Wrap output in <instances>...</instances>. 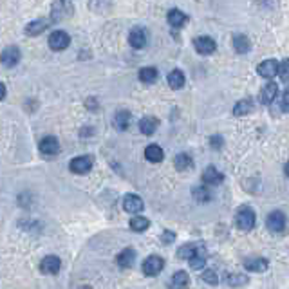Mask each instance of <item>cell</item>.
I'll use <instances>...</instances> for the list:
<instances>
[{
    "label": "cell",
    "mask_w": 289,
    "mask_h": 289,
    "mask_svg": "<svg viewBox=\"0 0 289 289\" xmlns=\"http://www.w3.org/2000/svg\"><path fill=\"white\" fill-rule=\"evenodd\" d=\"M203 280L206 282V284H210V285H215L217 282H219V278H217V273L213 271V269H204V271H203Z\"/></svg>",
    "instance_id": "34"
},
{
    "label": "cell",
    "mask_w": 289,
    "mask_h": 289,
    "mask_svg": "<svg viewBox=\"0 0 289 289\" xmlns=\"http://www.w3.org/2000/svg\"><path fill=\"white\" fill-rule=\"evenodd\" d=\"M40 152L43 155H56L60 152V143H58L56 138H52V136H47V138H43L38 145Z\"/></svg>",
    "instance_id": "10"
},
{
    "label": "cell",
    "mask_w": 289,
    "mask_h": 289,
    "mask_svg": "<svg viewBox=\"0 0 289 289\" xmlns=\"http://www.w3.org/2000/svg\"><path fill=\"white\" fill-rule=\"evenodd\" d=\"M60 268H62V262L56 255H47V257L40 262V269H42V273H45V275H56V273L60 271Z\"/></svg>",
    "instance_id": "7"
},
{
    "label": "cell",
    "mask_w": 289,
    "mask_h": 289,
    "mask_svg": "<svg viewBox=\"0 0 289 289\" xmlns=\"http://www.w3.org/2000/svg\"><path fill=\"white\" fill-rule=\"evenodd\" d=\"M259 74L266 80H271L276 73H278V62L276 60H264L262 64L259 65Z\"/></svg>",
    "instance_id": "15"
},
{
    "label": "cell",
    "mask_w": 289,
    "mask_h": 289,
    "mask_svg": "<svg viewBox=\"0 0 289 289\" xmlns=\"http://www.w3.org/2000/svg\"><path fill=\"white\" fill-rule=\"evenodd\" d=\"M282 110L289 112V87L284 91V94H282Z\"/></svg>",
    "instance_id": "36"
},
{
    "label": "cell",
    "mask_w": 289,
    "mask_h": 289,
    "mask_svg": "<svg viewBox=\"0 0 289 289\" xmlns=\"http://www.w3.org/2000/svg\"><path fill=\"white\" fill-rule=\"evenodd\" d=\"M6 98V85L4 83H0V99Z\"/></svg>",
    "instance_id": "39"
},
{
    "label": "cell",
    "mask_w": 289,
    "mask_h": 289,
    "mask_svg": "<svg viewBox=\"0 0 289 289\" xmlns=\"http://www.w3.org/2000/svg\"><path fill=\"white\" fill-rule=\"evenodd\" d=\"M166 80H168V85L172 87L174 91H177V89H181V87L185 85V74H183V71H179V69L170 71Z\"/></svg>",
    "instance_id": "23"
},
{
    "label": "cell",
    "mask_w": 289,
    "mask_h": 289,
    "mask_svg": "<svg viewBox=\"0 0 289 289\" xmlns=\"http://www.w3.org/2000/svg\"><path fill=\"white\" fill-rule=\"evenodd\" d=\"M190 284V276L186 271L174 273L172 280H170V289H186Z\"/></svg>",
    "instance_id": "19"
},
{
    "label": "cell",
    "mask_w": 289,
    "mask_h": 289,
    "mask_svg": "<svg viewBox=\"0 0 289 289\" xmlns=\"http://www.w3.org/2000/svg\"><path fill=\"white\" fill-rule=\"evenodd\" d=\"M138 76L143 83H154L157 80V69H154V67H143Z\"/></svg>",
    "instance_id": "29"
},
{
    "label": "cell",
    "mask_w": 289,
    "mask_h": 289,
    "mask_svg": "<svg viewBox=\"0 0 289 289\" xmlns=\"http://www.w3.org/2000/svg\"><path fill=\"white\" fill-rule=\"evenodd\" d=\"M69 15H73V8L67 0H54L51 9V20L52 22H60L64 18H67Z\"/></svg>",
    "instance_id": "3"
},
{
    "label": "cell",
    "mask_w": 289,
    "mask_h": 289,
    "mask_svg": "<svg viewBox=\"0 0 289 289\" xmlns=\"http://www.w3.org/2000/svg\"><path fill=\"white\" fill-rule=\"evenodd\" d=\"M284 172H285V176L289 177V161H287V163H285V168H284Z\"/></svg>",
    "instance_id": "40"
},
{
    "label": "cell",
    "mask_w": 289,
    "mask_h": 289,
    "mask_svg": "<svg viewBox=\"0 0 289 289\" xmlns=\"http://www.w3.org/2000/svg\"><path fill=\"white\" fill-rule=\"evenodd\" d=\"M194 197L197 203H206V201H210V197H212V194H210V190H208L206 186H197V188H194Z\"/></svg>",
    "instance_id": "32"
},
{
    "label": "cell",
    "mask_w": 289,
    "mask_h": 289,
    "mask_svg": "<svg viewBox=\"0 0 289 289\" xmlns=\"http://www.w3.org/2000/svg\"><path fill=\"white\" fill-rule=\"evenodd\" d=\"M69 43L71 36L65 31H52L49 35V45H51L52 51H64V49L69 47Z\"/></svg>",
    "instance_id": "4"
},
{
    "label": "cell",
    "mask_w": 289,
    "mask_h": 289,
    "mask_svg": "<svg viewBox=\"0 0 289 289\" xmlns=\"http://www.w3.org/2000/svg\"><path fill=\"white\" fill-rule=\"evenodd\" d=\"M204 264H206V251L203 250V248L199 246L197 251H195V255L190 259V266L194 269H203Z\"/></svg>",
    "instance_id": "28"
},
{
    "label": "cell",
    "mask_w": 289,
    "mask_h": 289,
    "mask_svg": "<svg viewBox=\"0 0 289 289\" xmlns=\"http://www.w3.org/2000/svg\"><path fill=\"white\" fill-rule=\"evenodd\" d=\"M266 226L269 228V232H282L285 226V215L278 210H275L266 219Z\"/></svg>",
    "instance_id": "9"
},
{
    "label": "cell",
    "mask_w": 289,
    "mask_h": 289,
    "mask_svg": "<svg viewBox=\"0 0 289 289\" xmlns=\"http://www.w3.org/2000/svg\"><path fill=\"white\" fill-rule=\"evenodd\" d=\"M168 24L172 27H183L186 24V20H188V17H186L185 13H183V11H179V9H170L168 11Z\"/></svg>",
    "instance_id": "22"
},
{
    "label": "cell",
    "mask_w": 289,
    "mask_h": 289,
    "mask_svg": "<svg viewBox=\"0 0 289 289\" xmlns=\"http://www.w3.org/2000/svg\"><path fill=\"white\" fill-rule=\"evenodd\" d=\"M174 237H176V235H174V233H170V232H164V233H163V242H164V244H170V242L174 241Z\"/></svg>",
    "instance_id": "38"
},
{
    "label": "cell",
    "mask_w": 289,
    "mask_h": 289,
    "mask_svg": "<svg viewBox=\"0 0 289 289\" xmlns=\"http://www.w3.org/2000/svg\"><path fill=\"white\" fill-rule=\"evenodd\" d=\"M194 45L199 54H212L217 47L215 40H212L210 36H199V38L194 40Z\"/></svg>",
    "instance_id": "8"
},
{
    "label": "cell",
    "mask_w": 289,
    "mask_h": 289,
    "mask_svg": "<svg viewBox=\"0 0 289 289\" xmlns=\"http://www.w3.org/2000/svg\"><path fill=\"white\" fill-rule=\"evenodd\" d=\"M20 56H22L20 49H18L17 45H9V47H6L4 51H2V54H0V62H2V65H6V67H15V65L20 62Z\"/></svg>",
    "instance_id": "6"
},
{
    "label": "cell",
    "mask_w": 289,
    "mask_h": 289,
    "mask_svg": "<svg viewBox=\"0 0 289 289\" xmlns=\"http://www.w3.org/2000/svg\"><path fill=\"white\" fill-rule=\"evenodd\" d=\"M148 226H150V220L147 217L136 215L130 219V229L132 232H145V229H148Z\"/></svg>",
    "instance_id": "27"
},
{
    "label": "cell",
    "mask_w": 289,
    "mask_h": 289,
    "mask_svg": "<svg viewBox=\"0 0 289 289\" xmlns=\"http://www.w3.org/2000/svg\"><path fill=\"white\" fill-rule=\"evenodd\" d=\"M143 201H141V197H138V195H134V194H129V195H125V199H123V208H125V212H129V213H139V212H143Z\"/></svg>",
    "instance_id": "11"
},
{
    "label": "cell",
    "mask_w": 289,
    "mask_h": 289,
    "mask_svg": "<svg viewBox=\"0 0 289 289\" xmlns=\"http://www.w3.org/2000/svg\"><path fill=\"white\" fill-rule=\"evenodd\" d=\"M174 164H176L177 170H188L192 168L194 161H192V157L188 154H177L176 159H174Z\"/></svg>",
    "instance_id": "30"
},
{
    "label": "cell",
    "mask_w": 289,
    "mask_h": 289,
    "mask_svg": "<svg viewBox=\"0 0 289 289\" xmlns=\"http://www.w3.org/2000/svg\"><path fill=\"white\" fill-rule=\"evenodd\" d=\"M145 157H147V161H150V163H161L164 157L163 148H161L159 145H148V147L145 148Z\"/></svg>",
    "instance_id": "21"
},
{
    "label": "cell",
    "mask_w": 289,
    "mask_h": 289,
    "mask_svg": "<svg viewBox=\"0 0 289 289\" xmlns=\"http://www.w3.org/2000/svg\"><path fill=\"white\" fill-rule=\"evenodd\" d=\"M203 181L206 183V185L215 186V185H220V183L224 181V176H222L215 166H208V168L203 172Z\"/></svg>",
    "instance_id": "18"
},
{
    "label": "cell",
    "mask_w": 289,
    "mask_h": 289,
    "mask_svg": "<svg viewBox=\"0 0 289 289\" xmlns=\"http://www.w3.org/2000/svg\"><path fill=\"white\" fill-rule=\"evenodd\" d=\"M69 168H71V172L80 174V176L89 174L92 168V157L91 155H80V157H74V159L71 161Z\"/></svg>",
    "instance_id": "5"
},
{
    "label": "cell",
    "mask_w": 289,
    "mask_h": 289,
    "mask_svg": "<svg viewBox=\"0 0 289 289\" xmlns=\"http://www.w3.org/2000/svg\"><path fill=\"white\" fill-rule=\"evenodd\" d=\"M278 76H280V80L284 83H289V58L287 60H282L280 64H278Z\"/></svg>",
    "instance_id": "33"
},
{
    "label": "cell",
    "mask_w": 289,
    "mask_h": 289,
    "mask_svg": "<svg viewBox=\"0 0 289 289\" xmlns=\"http://www.w3.org/2000/svg\"><path fill=\"white\" fill-rule=\"evenodd\" d=\"M197 248H199L197 244H185V246H181L177 250V255H179V259L190 260L195 255V251H197Z\"/></svg>",
    "instance_id": "31"
},
{
    "label": "cell",
    "mask_w": 289,
    "mask_h": 289,
    "mask_svg": "<svg viewBox=\"0 0 289 289\" xmlns=\"http://www.w3.org/2000/svg\"><path fill=\"white\" fill-rule=\"evenodd\" d=\"M49 26H51V20H47V18H38V20L27 24L26 33L29 36H36V35H40V33H43Z\"/></svg>",
    "instance_id": "17"
},
{
    "label": "cell",
    "mask_w": 289,
    "mask_h": 289,
    "mask_svg": "<svg viewBox=\"0 0 289 289\" xmlns=\"http://www.w3.org/2000/svg\"><path fill=\"white\" fill-rule=\"evenodd\" d=\"M233 47L239 54H244V52L250 51V40L246 38V35H235L233 36Z\"/></svg>",
    "instance_id": "26"
},
{
    "label": "cell",
    "mask_w": 289,
    "mask_h": 289,
    "mask_svg": "<svg viewBox=\"0 0 289 289\" xmlns=\"http://www.w3.org/2000/svg\"><path fill=\"white\" fill-rule=\"evenodd\" d=\"M157 125H159L157 118L147 116V118H143V120L139 121V130H141L145 136H152L155 130H157Z\"/></svg>",
    "instance_id": "20"
},
{
    "label": "cell",
    "mask_w": 289,
    "mask_h": 289,
    "mask_svg": "<svg viewBox=\"0 0 289 289\" xmlns=\"http://www.w3.org/2000/svg\"><path fill=\"white\" fill-rule=\"evenodd\" d=\"M210 145H212V148L219 150V148L222 147V138H220V136H212V138H210Z\"/></svg>",
    "instance_id": "37"
},
{
    "label": "cell",
    "mask_w": 289,
    "mask_h": 289,
    "mask_svg": "<svg viewBox=\"0 0 289 289\" xmlns=\"http://www.w3.org/2000/svg\"><path fill=\"white\" fill-rule=\"evenodd\" d=\"M244 268H246L248 271L262 273V271L268 269V260L260 259V257H250V259L244 260Z\"/></svg>",
    "instance_id": "16"
},
{
    "label": "cell",
    "mask_w": 289,
    "mask_h": 289,
    "mask_svg": "<svg viewBox=\"0 0 289 289\" xmlns=\"http://www.w3.org/2000/svg\"><path fill=\"white\" fill-rule=\"evenodd\" d=\"M134 260H136V251L132 250V248H127V250H123L120 255H118L116 262L121 269H129L134 266Z\"/></svg>",
    "instance_id": "13"
},
{
    "label": "cell",
    "mask_w": 289,
    "mask_h": 289,
    "mask_svg": "<svg viewBox=\"0 0 289 289\" xmlns=\"http://www.w3.org/2000/svg\"><path fill=\"white\" fill-rule=\"evenodd\" d=\"M114 125L118 130H127L130 125V112L129 110H118L114 116Z\"/></svg>",
    "instance_id": "24"
},
{
    "label": "cell",
    "mask_w": 289,
    "mask_h": 289,
    "mask_svg": "<svg viewBox=\"0 0 289 289\" xmlns=\"http://www.w3.org/2000/svg\"><path fill=\"white\" fill-rule=\"evenodd\" d=\"M163 268H164V260L161 259V257H157V255H150V257L145 259V262H143V273L147 276L159 275V273L163 271Z\"/></svg>",
    "instance_id": "2"
},
{
    "label": "cell",
    "mask_w": 289,
    "mask_h": 289,
    "mask_svg": "<svg viewBox=\"0 0 289 289\" xmlns=\"http://www.w3.org/2000/svg\"><path fill=\"white\" fill-rule=\"evenodd\" d=\"M251 110H253V101H251L250 98L241 99V101L233 107V114H235V116H246V114H250Z\"/></svg>",
    "instance_id": "25"
},
{
    "label": "cell",
    "mask_w": 289,
    "mask_h": 289,
    "mask_svg": "<svg viewBox=\"0 0 289 289\" xmlns=\"http://www.w3.org/2000/svg\"><path fill=\"white\" fill-rule=\"evenodd\" d=\"M129 42L134 49H143L145 45H147V31L141 29V27H136V29H132V31H130Z\"/></svg>",
    "instance_id": "12"
},
{
    "label": "cell",
    "mask_w": 289,
    "mask_h": 289,
    "mask_svg": "<svg viewBox=\"0 0 289 289\" xmlns=\"http://www.w3.org/2000/svg\"><path fill=\"white\" fill-rule=\"evenodd\" d=\"M246 282V278L241 275H229L228 276V284L229 285H239V284H244Z\"/></svg>",
    "instance_id": "35"
},
{
    "label": "cell",
    "mask_w": 289,
    "mask_h": 289,
    "mask_svg": "<svg viewBox=\"0 0 289 289\" xmlns=\"http://www.w3.org/2000/svg\"><path fill=\"white\" fill-rule=\"evenodd\" d=\"M255 212L251 210V208H241L237 212V217H235V222H237L239 229H242V232H250V229H253L255 226Z\"/></svg>",
    "instance_id": "1"
},
{
    "label": "cell",
    "mask_w": 289,
    "mask_h": 289,
    "mask_svg": "<svg viewBox=\"0 0 289 289\" xmlns=\"http://www.w3.org/2000/svg\"><path fill=\"white\" fill-rule=\"evenodd\" d=\"M276 94H278V85H276L275 82H269L264 85V89L260 91V101H262L264 105H269L275 101Z\"/></svg>",
    "instance_id": "14"
}]
</instances>
